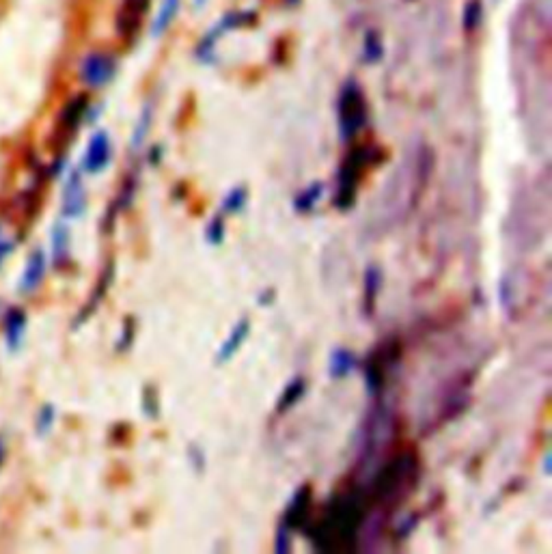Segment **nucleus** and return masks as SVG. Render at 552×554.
<instances>
[{
	"label": "nucleus",
	"instance_id": "nucleus-1",
	"mask_svg": "<svg viewBox=\"0 0 552 554\" xmlns=\"http://www.w3.org/2000/svg\"><path fill=\"white\" fill-rule=\"evenodd\" d=\"M363 524V505L354 496L335 499L328 513L315 524L313 543L317 550H354Z\"/></svg>",
	"mask_w": 552,
	"mask_h": 554
},
{
	"label": "nucleus",
	"instance_id": "nucleus-2",
	"mask_svg": "<svg viewBox=\"0 0 552 554\" xmlns=\"http://www.w3.org/2000/svg\"><path fill=\"white\" fill-rule=\"evenodd\" d=\"M369 151L365 147H356L350 151L339 168V177H337V194H335V205L337 210L345 212L354 205L356 201V190L363 180V170L367 166Z\"/></svg>",
	"mask_w": 552,
	"mask_h": 554
},
{
	"label": "nucleus",
	"instance_id": "nucleus-3",
	"mask_svg": "<svg viewBox=\"0 0 552 554\" xmlns=\"http://www.w3.org/2000/svg\"><path fill=\"white\" fill-rule=\"evenodd\" d=\"M367 119V106L361 89L350 82L343 86V93L339 97V130L343 140H352L363 128Z\"/></svg>",
	"mask_w": 552,
	"mask_h": 554
},
{
	"label": "nucleus",
	"instance_id": "nucleus-4",
	"mask_svg": "<svg viewBox=\"0 0 552 554\" xmlns=\"http://www.w3.org/2000/svg\"><path fill=\"white\" fill-rule=\"evenodd\" d=\"M311 499H313V492L309 485H302L298 487V492L292 496V501L287 503L285 511H283V520L281 524L289 531H298L302 529L307 520H309V509H311Z\"/></svg>",
	"mask_w": 552,
	"mask_h": 554
},
{
	"label": "nucleus",
	"instance_id": "nucleus-5",
	"mask_svg": "<svg viewBox=\"0 0 552 554\" xmlns=\"http://www.w3.org/2000/svg\"><path fill=\"white\" fill-rule=\"evenodd\" d=\"M112 76H114V61L108 54H89L82 61L80 78L89 86H93V89L110 82Z\"/></svg>",
	"mask_w": 552,
	"mask_h": 554
},
{
	"label": "nucleus",
	"instance_id": "nucleus-6",
	"mask_svg": "<svg viewBox=\"0 0 552 554\" xmlns=\"http://www.w3.org/2000/svg\"><path fill=\"white\" fill-rule=\"evenodd\" d=\"M110 156H112V149H110V138H108V134L106 132H97L89 140V147H86L82 166H84L86 173L97 175V173H102L108 166Z\"/></svg>",
	"mask_w": 552,
	"mask_h": 554
},
{
	"label": "nucleus",
	"instance_id": "nucleus-7",
	"mask_svg": "<svg viewBox=\"0 0 552 554\" xmlns=\"http://www.w3.org/2000/svg\"><path fill=\"white\" fill-rule=\"evenodd\" d=\"M248 335H250V319L248 317H240L236 322V326L231 328L229 337L220 343L218 352H216V365H224V363H229L231 358H234L242 349V345L246 343Z\"/></svg>",
	"mask_w": 552,
	"mask_h": 554
},
{
	"label": "nucleus",
	"instance_id": "nucleus-8",
	"mask_svg": "<svg viewBox=\"0 0 552 554\" xmlns=\"http://www.w3.org/2000/svg\"><path fill=\"white\" fill-rule=\"evenodd\" d=\"M86 210V192L82 186L80 175L74 170L63 190V216L65 218H80Z\"/></svg>",
	"mask_w": 552,
	"mask_h": 554
},
{
	"label": "nucleus",
	"instance_id": "nucleus-9",
	"mask_svg": "<svg viewBox=\"0 0 552 554\" xmlns=\"http://www.w3.org/2000/svg\"><path fill=\"white\" fill-rule=\"evenodd\" d=\"M46 252L41 248L33 250L31 257H28L26 261V266H24V272H22V278H20V291H24V294H31V291H35L43 276H46Z\"/></svg>",
	"mask_w": 552,
	"mask_h": 554
},
{
	"label": "nucleus",
	"instance_id": "nucleus-10",
	"mask_svg": "<svg viewBox=\"0 0 552 554\" xmlns=\"http://www.w3.org/2000/svg\"><path fill=\"white\" fill-rule=\"evenodd\" d=\"M358 356L352 352V349H347V347H337L332 349V354H330V360H328V373L332 380H343V377L347 375H352L356 369H358Z\"/></svg>",
	"mask_w": 552,
	"mask_h": 554
},
{
	"label": "nucleus",
	"instance_id": "nucleus-11",
	"mask_svg": "<svg viewBox=\"0 0 552 554\" xmlns=\"http://www.w3.org/2000/svg\"><path fill=\"white\" fill-rule=\"evenodd\" d=\"M149 7V0H123V7L119 13V31L128 37L136 33L140 20Z\"/></svg>",
	"mask_w": 552,
	"mask_h": 554
},
{
	"label": "nucleus",
	"instance_id": "nucleus-12",
	"mask_svg": "<svg viewBox=\"0 0 552 554\" xmlns=\"http://www.w3.org/2000/svg\"><path fill=\"white\" fill-rule=\"evenodd\" d=\"M380 289H382V270L377 268V266H369L365 270V278H363V291H365V296H363V309H365L367 315L373 313L375 298H377V294H380Z\"/></svg>",
	"mask_w": 552,
	"mask_h": 554
},
{
	"label": "nucleus",
	"instance_id": "nucleus-13",
	"mask_svg": "<svg viewBox=\"0 0 552 554\" xmlns=\"http://www.w3.org/2000/svg\"><path fill=\"white\" fill-rule=\"evenodd\" d=\"M307 393V380L302 375H296L289 380V384L283 389L281 397H278V403H276V412L278 414H285L287 410H292V407L304 397Z\"/></svg>",
	"mask_w": 552,
	"mask_h": 554
},
{
	"label": "nucleus",
	"instance_id": "nucleus-14",
	"mask_svg": "<svg viewBox=\"0 0 552 554\" xmlns=\"http://www.w3.org/2000/svg\"><path fill=\"white\" fill-rule=\"evenodd\" d=\"M72 242V233L69 227L65 222H56V227L52 229V257L56 266L67 264L69 259V244Z\"/></svg>",
	"mask_w": 552,
	"mask_h": 554
},
{
	"label": "nucleus",
	"instance_id": "nucleus-15",
	"mask_svg": "<svg viewBox=\"0 0 552 554\" xmlns=\"http://www.w3.org/2000/svg\"><path fill=\"white\" fill-rule=\"evenodd\" d=\"M322 198H324V184L322 182H315V184H311L309 188H304L294 198V210L298 214H311L319 205V201H322Z\"/></svg>",
	"mask_w": 552,
	"mask_h": 554
},
{
	"label": "nucleus",
	"instance_id": "nucleus-16",
	"mask_svg": "<svg viewBox=\"0 0 552 554\" xmlns=\"http://www.w3.org/2000/svg\"><path fill=\"white\" fill-rule=\"evenodd\" d=\"M26 332V317L20 309H11L7 315V328H5V337H7V345L11 349H18L22 343V337Z\"/></svg>",
	"mask_w": 552,
	"mask_h": 554
},
{
	"label": "nucleus",
	"instance_id": "nucleus-17",
	"mask_svg": "<svg viewBox=\"0 0 552 554\" xmlns=\"http://www.w3.org/2000/svg\"><path fill=\"white\" fill-rule=\"evenodd\" d=\"M248 205V190L246 186H236L234 190H229V194L222 198V212L224 216H234L244 212V208Z\"/></svg>",
	"mask_w": 552,
	"mask_h": 554
},
{
	"label": "nucleus",
	"instance_id": "nucleus-18",
	"mask_svg": "<svg viewBox=\"0 0 552 554\" xmlns=\"http://www.w3.org/2000/svg\"><path fill=\"white\" fill-rule=\"evenodd\" d=\"M84 110H86V97L80 95L76 100H72L65 110H63V116H61V121H63V128L65 130H76L78 123L82 121V116H84Z\"/></svg>",
	"mask_w": 552,
	"mask_h": 554
},
{
	"label": "nucleus",
	"instance_id": "nucleus-19",
	"mask_svg": "<svg viewBox=\"0 0 552 554\" xmlns=\"http://www.w3.org/2000/svg\"><path fill=\"white\" fill-rule=\"evenodd\" d=\"M224 236H227V227H224V214H216L208 227H206V240L212 244V246H220L224 242Z\"/></svg>",
	"mask_w": 552,
	"mask_h": 554
},
{
	"label": "nucleus",
	"instance_id": "nucleus-20",
	"mask_svg": "<svg viewBox=\"0 0 552 554\" xmlns=\"http://www.w3.org/2000/svg\"><path fill=\"white\" fill-rule=\"evenodd\" d=\"M177 3H180V0H164V5L160 9V15L156 20V26H154V35L156 37L162 35L166 31V26L173 22V15H175V11H177Z\"/></svg>",
	"mask_w": 552,
	"mask_h": 554
},
{
	"label": "nucleus",
	"instance_id": "nucleus-21",
	"mask_svg": "<svg viewBox=\"0 0 552 554\" xmlns=\"http://www.w3.org/2000/svg\"><path fill=\"white\" fill-rule=\"evenodd\" d=\"M142 410L149 419H156L160 407H158V391L154 386H147L144 389V397H142Z\"/></svg>",
	"mask_w": 552,
	"mask_h": 554
},
{
	"label": "nucleus",
	"instance_id": "nucleus-22",
	"mask_svg": "<svg viewBox=\"0 0 552 554\" xmlns=\"http://www.w3.org/2000/svg\"><path fill=\"white\" fill-rule=\"evenodd\" d=\"M54 425V405H43L37 417V433L46 435Z\"/></svg>",
	"mask_w": 552,
	"mask_h": 554
},
{
	"label": "nucleus",
	"instance_id": "nucleus-23",
	"mask_svg": "<svg viewBox=\"0 0 552 554\" xmlns=\"http://www.w3.org/2000/svg\"><path fill=\"white\" fill-rule=\"evenodd\" d=\"M289 548H292V531L285 529L281 524L278 531H276V537H274V550L278 554H285V552H289Z\"/></svg>",
	"mask_w": 552,
	"mask_h": 554
},
{
	"label": "nucleus",
	"instance_id": "nucleus-24",
	"mask_svg": "<svg viewBox=\"0 0 552 554\" xmlns=\"http://www.w3.org/2000/svg\"><path fill=\"white\" fill-rule=\"evenodd\" d=\"M477 22H479V3L475 0V3L469 5L466 15H464V26H466L469 31H473V28L477 26Z\"/></svg>",
	"mask_w": 552,
	"mask_h": 554
},
{
	"label": "nucleus",
	"instance_id": "nucleus-25",
	"mask_svg": "<svg viewBox=\"0 0 552 554\" xmlns=\"http://www.w3.org/2000/svg\"><path fill=\"white\" fill-rule=\"evenodd\" d=\"M132 337H134V328H132V319H128L126 322V328H123V337H121V341H119V349H126L130 343H132Z\"/></svg>",
	"mask_w": 552,
	"mask_h": 554
},
{
	"label": "nucleus",
	"instance_id": "nucleus-26",
	"mask_svg": "<svg viewBox=\"0 0 552 554\" xmlns=\"http://www.w3.org/2000/svg\"><path fill=\"white\" fill-rule=\"evenodd\" d=\"M190 461L194 464V468H196V471H203V466H206V457H203L201 449H196V447L190 449Z\"/></svg>",
	"mask_w": 552,
	"mask_h": 554
},
{
	"label": "nucleus",
	"instance_id": "nucleus-27",
	"mask_svg": "<svg viewBox=\"0 0 552 554\" xmlns=\"http://www.w3.org/2000/svg\"><path fill=\"white\" fill-rule=\"evenodd\" d=\"M274 298H276V294H274V289H268V291H264V294H261V296H259L257 300H259V304H264V306H266V304H270V302H272Z\"/></svg>",
	"mask_w": 552,
	"mask_h": 554
},
{
	"label": "nucleus",
	"instance_id": "nucleus-28",
	"mask_svg": "<svg viewBox=\"0 0 552 554\" xmlns=\"http://www.w3.org/2000/svg\"><path fill=\"white\" fill-rule=\"evenodd\" d=\"M9 250V242H5L3 238H0V259H3V255Z\"/></svg>",
	"mask_w": 552,
	"mask_h": 554
},
{
	"label": "nucleus",
	"instance_id": "nucleus-29",
	"mask_svg": "<svg viewBox=\"0 0 552 554\" xmlns=\"http://www.w3.org/2000/svg\"><path fill=\"white\" fill-rule=\"evenodd\" d=\"M3 455H5V449H3V440H0V459H3Z\"/></svg>",
	"mask_w": 552,
	"mask_h": 554
},
{
	"label": "nucleus",
	"instance_id": "nucleus-30",
	"mask_svg": "<svg viewBox=\"0 0 552 554\" xmlns=\"http://www.w3.org/2000/svg\"><path fill=\"white\" fill-rule=\"evenodd\" d=\"M196 3H198V5H201V3H203V0H196Z\"/></svg>",
	"mask_w": 552,
	"mask_h": 554
}]
</instances>
